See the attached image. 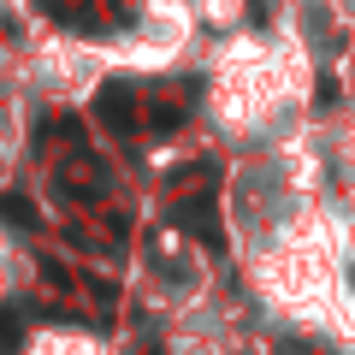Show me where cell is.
I'll use <instances>...</instances> for the list:
<instances>
[{"label": "cell", "mask_w": 355, "mask_h": 355, "mask_svg": "<svg viewBox=\"0 0 355 355\" xmlns=\"http://www.w3.org/2000/svg\"><path fill=\"white\" fill-rule=\"evenodd\" d=\"M172 225L178 231H196L202 237V249H225V231H219V202L214 196H184V202L172 207Z\"/></svg>", "instance_id": "obj_1"}, {"label": "cell", "mask_w": 355, "mask_h": 355, "mask_svg": "<svg viewBox=\"0 0 355 355\" xmlns=\"http://www.w3.org/2000/svg\"><path fill=\"white\" fill-rule=\"evenodd\" d=\"M95 113H101V119H107V130H119V137L137 125V107L125 101V83H101V101H95Z\"/></svg>", "instance_id": "obj_2"}, {"label": "cell", "mask_w": 355, "mask_h": 355, "mask_svg": "<svg viewBox=\"0 0 355 355\" xmlns=\"http://www.w3.org/2000/svg\"><path fill=\"white\" fill-rule=\"evenodd\" d=\"M0 219H6V225H24V231H36V225H42L36 202H30V196H18V190L0 196Z\"/></svg>", "instance_id": "obj_3"}, {"label": "cell", "mask_w": 355, "mask_h": 355, "mask_svg": "<svg viewBox=\"0 0 355 355\" xmlns=\"http://www.w3.org/2000/svg\"><path fill=\"white\" fill-rule=\"evenodd\" d=\"M36 6H48L60 24H95V18H89V0H36Z\"/></svg>", "instance_id": "obj_4"}, {"label": "cell", "mask_w": 355, "mask_h": 355, "mask_svg": "<svg viewBox=\"0 0 355 355\" xmlns=\"http://www.w3.org/2000/svg\"><path fill=\"white\" fill-rule=\"evenodd\" d=\"M148 355H160V349H148Z\"/></svg>", "instance_id": "obj_5"}]
</instances>
